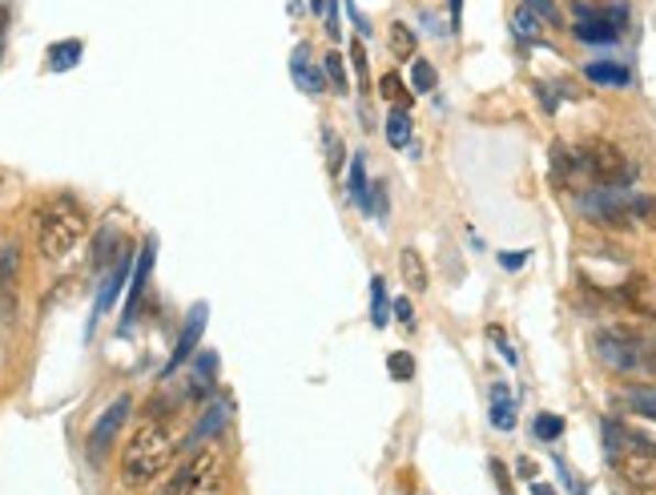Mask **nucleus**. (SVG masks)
<instances>
[{"instance_id": "obj_1", "label": "nucleus", "mask_w": 656, "mask_h": 495, "mask_svg": "<svg viewBox=\"0 0 656 495\" xmlns=\"http://www.w3.org/2000/svg\"><path fill=\"white\" fill-rule=\"evenodd\" d=\"M85 230H89V218H85V206L73 194H57L53 201H45V210L36 213V250H41V258H69L77 242L85 238Z\"/></svg>"}, {"instance_id": "obj_2", "label": "nucleus", "mask_w": 656, "mask_h": 495, "mask_svg": "<svg viewBox=\"0 0 656 495\" xmlns=\"http://www.w3.org/2000/svg\"><path fill=\"white\" fill-rule=\"evenodd\" d=\"M174 460V431L165 424H145L133 431V439L121 451V484L145 487L170 468Z\"/></svg>"}, {"instance_id": "obj_3", "label": "nucleus", "mask_w": 656, "mask_h": 495, "mask_svg": "<svg viewBox=\"0 0 656 495\" xmlns=\"http://www.w3.org/2000/svg\"><path fill=\"white\" fill-rule=\"evenodd\" d=\"M576 12V24H572V36L576 41H584V45H616L624 33V24H628V4L624 0H576L572 4Z\"/></svg>"}, {"instance_id": "obj_4", "label": "nucleus", "mask_w": 656, "mask_h": 495, "mask_svg": "<svg viewBox=\"0 0 656 495\" xmlns=\"http://www.w3.org/2000/svg\"><path fill=\"white\" fill-rule=\"evenodd\" d=\"M162 495H226V460L218 448L194 451Z\"/></svg>"}, {"instance_id": "obj_5", "label": "nucleus", "mask_w": 656, "mask_h": 495, "mask_svg": "<svg viewBox=\"0 0 656 495\" xmlns=\"http://www.w3.org/2000/svg\"><path fill=\"white\" fill-rule=\"evenodd\" d=\"M580 162H584V174L592 177L600 189H624L636 182V165L628 162L612 142L580 145Z\"/></svg>"}, {"instance_id": "obj_6", "label": "nucleus", "mask_w": 656, "mask_h": 495, "mask_svg": "<svg viewBox=\"0 0 656 495\" xmlns=\"http://www.w3.org/2000/svg\"><path fill=\"white\" fill-rule=\"evenodd\" d=\"M592 346H597L600 363L609 366V371H616V375L645 371V339H641V334H633V330L604 327V330H597Z\"/></svg>"}, {"instance_id": "obj_7", "label": "nucleus", "mask_w": 656, "mask_h": 495, "mask_svg": "<svg viewBox=\"0 0 656 495\" xmlns=\"http://www.w3.org/2000/svg\"><path fill=\"white\" fill-rule=\"evenodd\" d=\"M616 472H621L624 484H633L636 492H645V487H656V448L648 451H628L621 460L612 463Z\"/></svg>"}, {"instance_id": "obj_8", "label": "nucleus", "mask_w": 656, "mask_h": 495, "mask_svg": "<svg viewBox=\"0 0 656 495\" xmlns=\"http://www.w3.org/2000/svg\"><path fill=\"white\" fill-rule=\"evenodd\" d=\"M125 415H130V395H121L118 403H109L106 415H101L97 427L89 431V451H94V455H106V448L113 443V436H118V427L125 424Z\"/></svg>"}, {"instance_id": "obj_9", "label": "nucleus", "mask_w": 656, "mask_h": 495, "mask_svg": "<svg viewBox=\"0 0 656 495\" xmlns=\"http://www.w3.org/2000/svg\"><path fill=\"white\" fill-rule=\"evenodd\" d=\"M291 77H294V85L303 89V94H310V97H322L327 94V69H318L315 61H310V48L306 45H298L294 48V57H291Z\"/></svg>"}, {"instance_id": "obj_10", "label": "nucleus", "mask_w": 656, "mask_h": 495, "mask_svg": "<svg viewBox=\"0 0 656 495\" xmlns=\"http://www.w3.org/2000/svg\"><path fill=\"white\" fill-rule=\"evenodd\" d=\"M600 436H604V451H609V463H616L621 455H628V451H648V448H656V443H648L645 436H636V431H628V427L616 424V419H604V427H600Z\"/></svg>"}, {"instance_id": "obj_11", "label": "nucleus", "mask_w": 656, "mask_h": 495, "mask_svg": "<svg viewBox=\"0 0 656 495\" xmlns=\"http://www.w3.org/2000/svg\"><path fill=\"white\" fill-rule=\"evenodd\" d=\"M201 330H206V307L198 302V307L189 310V319H186V327H182V334H177L174 354H170V363H165V375H174L177 366H182L189 354H194V346H198V339H201Z\"/></svg>"}, {"instance_id": "obj_12", "label": "nucleus", "mask_w": 656, "mask_h": 495, "mask_svg": "<svg viewBox=\"0 0 656 495\" xmlns=\"http://www.w3.org/2000/svg\"><path fill=\"white\" fill-rule=\"evenodd\" d=\"M17 274H21V250L0 246V315L12 319V302H17Z\"/></svg>"}, {"instance_id": "obj_13", "label": "nucleus", "mask_w": 656, "mask_h": 495, "mask_svg": "<svg viewBox=\"0 0 656 495\" xmlns=\"http://www.w3.org/2000/svg\"><path fill=\"white\" fill-rule=\"evenodd\" d=\"M624 230H656V198L653 194H624Z\"/></svg>"}, {"instance_id": "obj_14", "label": "nucleus", "mask_w": 656, "mask_h": 495, "mask_svg": "<svg viewBox=\"0 0 656 495\" xmlns=\"http://www.w3.org/2000/svg\"><path fill=\"white\" fill-rule=\"evenodd\" d=\"M492 427L495 431H516V395L507 391V383L492 387Z\"/></svg>"}, {"instance_id": "obj_15", "label": "nucleus", "mask_w": 656, "mask_h": 495, "mask_svg": "<svg viewBox=\"0 0 656 495\" xmlns=\"http://www.w3.org/2000/svg\"><path fill=\"white\" fill-rule=\"evenodd\" d=\"M584 77L592 85H612V89H624L633 81L628 65H621V61H592V65H584Z\"/></svg>"}, {"instance_id": "obj_16", "label": "nucleus", "mask_w": 656, "mask_h": 495, "mask_svg": "<svg viewBox=\"0 0 656 495\" xmlns=\"http://www.w3.org/2000/svg\"><path fill=\"white\" fill-rule=\"evenodd\" d=\"M398 274H403V283H407V290H415V295H423L427 290V262L419 258V250H403L398 254Z\"/></svg>"}, {"instance_id": "obj_17", "label": "nucleus", "mask_w": 656, "mask_h": 495, "mask_svg": "<svg viewBox=\"0 0 656 495\" xmlns=\"http://www.w3.org/2000/svg\"><path fill=\"white\" fill-rule=\"evenodd\" d=\"M512 33H516L524 45H539V41H544V24H539L536 12L524 4V9L512 12Z\"/></svg>"}, {"instance_id": "obj_18", "label": "nucleus", "mask_w": 656, "mask_h": 495, "mask_svg": "<svg viewBox=\"0 0 656 495\" xmlns=\"http://www.w3.org/2000/svg\"><path fill=\"white\" fill-rule=\"evenodd\" d=\"M387 45H391V53H395L398 61H407V57H415L419 36H415V29H411L407 21H395V24H391V33H387Z\"/></svg>"}, {"instance_id": "obj_19", "label": "nucleus", "mask_w": 656, "mask_h": 495, "mask_svg": "<svg viewBox=\"0 0 656 495\" xmlns=\"http://www.w3.org/2000/svg\"><path fill=\"white\" fill-rule=\"evenodd\" d=\"M387 142H391V150H407V142H411V113L403 106H395L387 113Z\"/></svg>"}, {"instance_id": "obj_20", "label": "nucleus", "mask_w": 656, "mask_h": 495, "mask_svg": "<svg viewBox=\"0 0 656 495\" xmlns=\"http://www.w3.org/2000/svg\"><path fill=\"white\" fill-rule=\"evenodd\" d=\"M371 322H375L379 330L391 327V298H387V283L383 278H371Z\"/></svg>"}, {"instance_id": "obj_21", "label": "nucleus", "mask_w": 656, "mask_h": 495, "mask_svg": "<svg viewBox=\"0 0 656 495\" xmlns=\"http://www.w3.org/2000/svg\"><path fill=\"white\" fill-rule=\"evenodd\" d=\"M48 69L53 73H65V69H73L77 61H81V41H61V45H53L48 48Z\"/></svg>"}, {"instance_id": "obj_22", "label": "nucleus", "mask_w": 656, "mask_h": 495, "mask_svg": "<svg viewBox=\"0 0 656 495\" xmlns=\"http://www.w3.org/2000/svg\"><path fill=\"white\" fill-rule=\"evenodd\" d=\"M435 85H439V73H435L431 61L411 57V89H415V94H431Z\"/></svg>"}, {"instance_id": "obj_23", "label": "nucleus", "mask_w": 656, "mask_h": 495, "mask_svg": "<svg viewBox=\"0 0 656 495\" xmlns=\"http://www.w3.org/2000/svg\"><path fill=\"white\" fill-rule=\"evenodd\" d=\"M367 157H351V165H347V194H351V201H359L367 210Z\"/></svg>"}, {"instance_id": "obj_24", "label": "nucleus", "mask_w": 656, "mask_h": 495, "mask_svg": "<svg viewBox=\"0 0 656 495\" xmlns=\"http://www.w3.org/2000/svg\"><path fill=\"white\" fill-rule=\"evenodd\" d=\"M532 436H536L539 443H556V439L564 436V419L551 411H539L536 419H532Z\"/></svg>"}, {"instance_id": "obj_25", "label": "nucleus", "mask_w": 656, "mask_h": 495, "mask_svg": "<svg viewBox=\"0 0 656 495\" xmlns=\"http://www.w3.org/2000/svg\"><path fill=\"white\" fill-rule=\"evenodd\" d=\"M153 271V242H145V250H141V262H138V278H133V295H130V310L125 315H133L141 302V290H145V278H150Z\"/></svg>"}, {"instance_id": "obj_26", "label": "nucleus", "mask_w": 656, "mask_h": 495, "mask_svg": "<svg viewBox=\"0 0 656 495\" xmlns=\"http://www.w3.org/2000/svg\"><path fill=\"white\" fill-rule=\"evenodd\" d=\"M628 407H633L641 419H653L656 424V387H636V391H628Z\"/></svg>"}, {"instance_id": "obj_27", "label": "nucleus", "mask_w": 656, "mask_h": 495, "mask_svg": "<svg viewBox=\"0 0 656 495\" xmlns=\"http://www.w3.org/2000/svg\"><path fill=\"white\" fill-rule=\"evenodd\" d=\"M379 94L387 97V101H395V106H403V101L411 106V94L398 73H383V77H379Z\"/></svg>"}, {"instance_id": "obj_28", "label": "nucleus", "mask_w": 656, "mask_h": 495, "mask_svg": "<svg viewBox=\"0 0 656 495\" xmlns=\"http://www.w3.org/2000/svg\"><path fill=\"white\" fill-rule=\"evenodd\" d=\"M125 271H130V258H121V262H118V271H113V278H109L106 290H101V298H97V315H101L106 307H113V298H118L121 283H125Z\"/></svg>"}, {"instance_id": "obj_29", "label": "nucleus", "mask_w": 656, "mask_h": 495, "mask_svg": "<svg viewBox=\"0 0 656 495\" xmlns=\"http://www.w3.org/2000/svg\"><path fill=\"white\" fill-rule=\"evenodd\" d=\"M322 69H327V81L335 85V89H351V77H347V65H342V53H327V61H322Z\"/></svg>"}, {"instance_id": "obj_30", "label": "nucleus", "mask_w": 656, "mask_h": 495, "mask_svg": "<svg viewBox=\"0 0 656 495\" xmlns=\"http://www.w3.org/2000/svg\"><path fill=\"white\" fill-rule=\"evenodd\" d=\"M387 375L395 378V383H407V378L415 375V359H411V354H403V351H395L387 359Z\"/></svg>"}, {"instance_id": "obj_31", "label": "nucleus", "mask_w": 656, "mask_h": 495, "mask_svg": "<svg viewBox=\"0 0 656 495\" xmlns=\"http://www.w3.org/2000/svg\"><path fill=\"white\" fill-rule=\"evenodd\" d=\"M322 145H327V165H330V174H342V157H347V150L339 145V138H335V130H322Z\"/></svg>"}, {"instance_id": "obj_32", "label": "nucleus", "mask_w": 656, "mask_h": 495, "mask_svg": "<svg viewBox=\"0 0 656 495\" xmlns=\"http://www.w3.org/2000/svg\"><path fill=\"white\" fill-rule=\"evenodd\" d=\"M527 9L536 12L539 21H548V24H560V9H556V0H524Z\"/></svg>"}, {"instance_id": "obj_33", "label": "nucleus", "mask_w": 656, "mask_h": 495, "mask_svg": "<svg viewBox=\"0 0 656 495\" xmlns=\"http://www.w3.org/2000/svg\"><path fill=\"white\" fill-rule=\"evenodd\" d=\"M351 65L359 73V85H371V73H367V53H363V41H351Z\"/></svg>"}, {"instance_id": "obj_34", "label": "nucleus", "mask_w": 656, "mask_h": 495, "mask_svg": "<svg viewBox=\"0 0 656 495\" xmlns=\"http://www.w3.org/2000/svg\"><path fill=\"white\" fill-rule=\"evenodd\" d=\"M391 315H395L398 322H403V327H415V307H411L407 298H398V302H391Z\"/></svg>"}, {"instance_id": "obj_35", "label": "nucleus", "mask_w": 656, "mask_h": 495, "mask_svg": "<svg viewBox=\"0 0 656 495\" xmlns=\"http://www.w3.org/2000/svg\"><path fill=\"white\" fill-rule=\"evenodd\" d=\"M492 475H495V487H500V495H516V492H512V475H507V468L500 460H492Z\"/></svg>"}, {"instance_id": "obj_36", "label": "nucleus", "mask_w": 656, "mask_h": 495, "mask_svg": "<svg viewBox=\"0 0 656 495\" xmlns=\"http://www.w3.org/2000/svg\"><path fill=\"white\" fill-rule=\"evenodd\" d=\"M524 262H527V250H504V254H500V266H504V271H520Z\"/></svg>"}, {"instance_id": "obj_37", "label": "nucleus", "mask_w": 656, "mask_h": 495, "mask_svg": "<svg viewBox=\"0 0 656 495\" xmlns=\"http://www.w3.org/2000/svg\"><path fill=\"white\" fill-rule=\"evenodd\" d=\"M488 339H492L495 342V346H500V351H504V359H507V363H516V351H512V342H507L504 339V330H488Z\"/></svg>"}, {"instance_id": "obj_38", "label": "nucleus", "mask_w": 656, "mask_h": 495, "mask_svg": "<svg viewBox=\"0 0 656 495\" xmlns=\"http://www.w3.org/2000/svg\"><path fill=\"white\" fill-rule=\"evenodd\" d=\"M645 371L656 375V339H645Z\"/></svg>"}, {"instance_id": "obj_39", "label": "nucleus", "mask_w": 656, "mask_h": 495, "mask_svg": "<svg viewBox=\"0 0 656 495\" xmlns=\"http://www.w3.org/2000/svg\"><path fill=\"white\" fill-rule=\"evenodd\" d=\"M447 9H451V29H459V16H463V0H447Z\"/></svg>"}, {"instance_id": "obj_40", "label": "nucleus", "mask_w": 656, "mask_h": 495, "mask_svg": "<svg viewBox=\"0 0 656 495\" xmlns=\"http://www.w3.org/2000/svg\"><path fill=\"white\" fill-rule=\"evenodd\" d=\"M532 495H556V487H551V484H539V480H536V484H532Z\"/></svg>"}, {"instance_id": "obj_41", "label": "nucleus", "mask_w": 656, "mask_h": 495, "mask_svg": "<svg viewBox=\"0 0 656 495\" xmlns=\"http://www.w3.org/2000/svg\"><path fill=\"white\" fill-rule=\"evenodd\" d=\"M4 29H9V12H0V53H4Z\"/></svg>"}, {"instance_id": "obj_42", "label": "nucleus", "mask_w": 656, "mask_h": 495, "mask_svg": "<svg viewBox=\"0 0 656 495\" xmlns=\"http://www.w3.org/2000/svg\"><path fill=\"white\" fill-rule=\"evenodd\" d=\"M0 12H9V0H0Z\"/></svg>"}, {"instance_id": "obj_43", "label": "nucleus", "mask_w": 656, "mask_h": 495, "mask_svg": "<svg viewBox=\"0 0 656 495\" xmlns=\"http://www.w3.org/2000/svg\"><path fill=\"white\" fill-rule=\"evenodd\" d=\"M641 495H656V487H645V492H641Z\"/></svg>"}]
</instances>
